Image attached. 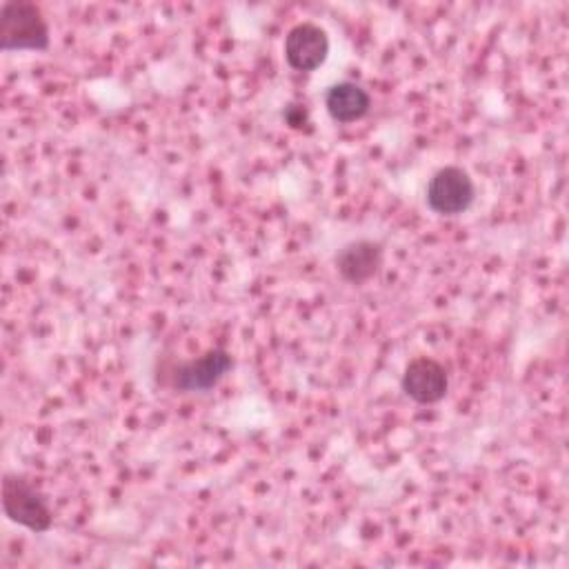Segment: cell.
<instances>
[{"label": "cell", "instance_id": "6", "mask_svg": "<svg viewBox=\"0 0 569 569\" xmlns=\"http://www.w3.org/2000/svg\"><path fill=\"white\" fill-rule=\"evenodd\" d=\"M329 56V36L316 22H298L284 36V60L293 71H316Z\"/></svg>", "mask_w": 569, "mask_h": 569}, {"label": "cell", "instance_id": "4", "mask_svg": "<svg viewBox=\"0 0 569 569\" xmlns=\"http://www.w3.org/2000/svg\"><path fill=\"white\" fill-rule=\"evenodd\" d=\"M231 367L233 356L222 347H213L198 358L176 362L169 371V385L184 393L209 391L229 373Z\"/></svg>", "mask_w": 569, "mask_h": 569}, {"label": "cell", "instance_id": "1", "mask_svg": "<svg viewBox=\"0 0 569 569\" xmlns=\"http://www.w3.org/2000/svg\"><path fill=\"white\" fill-rule=\"evenodd\" d=\"M51 33L42 9L27 0H9L0 7V49L2 51H44Z\"/></svg>", "mask_w": 569, "mask_h": 569}, {"label": "cell", "instance_id": "8", "mask_svg": "<svg viewBox=\"0 0 569 569\" xmlns=\"http://www.w3.org/2000/svg\"><path fill=\"white\" fill-rule=\"evenodd\" d=\"M325 109L331 120L340 124H349L369 113L371 96L362 84L351 80H340L325 91Z\"/></svg>", "mask_w": 569, "mask_h": 569}, {"label": "cell", "instance_id": "5", "mask_svg": "<svg viewBox=\"0 0 569 569\" xmlns=\"http://www.w3.org/2000/svg\"><path fill=\"white\" fill-rule=\"evenodd\" d=\"M400 387L407 398L418 405H436L449 391V376L442 362L429 356H418L407 362Z\"/></svg>", "mask_w": 569, "mask_h": 569}, {"label": "cell", "instance_id": "7", "mask_svg": "<svg viewBox=\"0 0 569 569\" xmlns=\"http://www.w3.org/2000/svg\"><path fill=\"white\" fill-rule=\"evenodd\" d=\"M385 262V247L378 240L360 238L342 244L333 258L338 276L349 284H365L376 278Z\"/></svg>", "mask_w": 569, "mask_h": 569}, {"label": "cell", "instance_id": "3", "mask_svg": "<svg viewBox=\"0 0 569 569\" xmlns=\"http://www.w3.org/2000/svg\"><path fill=\"white\" fill-rule=\"evenodd\" d=\"M476 200V184L471 176L458 164L440 167L427 182L425 202L436 216H460Z\"/></svg>", "mask_w": 569, "mask_h": 569}, {"label": "cell", "instance_id": "2", "mask_svg": "<svg viewBox=\"0 0 569 569\" xmlns=\"http://www.w3.org/2000/svg\"><path fill=\"white\" fill-rule=\"evenodd\" d=\"M2 511L11 522L33 533H44L53 525V513L44 496L22 473L2 476Z\"/></svg>", "mask_w": 569, "mask_h": 569}, {"label": "cell", "instance_id": "9", "mask_svg": "<svg viewBox=\"0 0 569 569\" xmlns=\"http://www.w3.org/2000/svg\"><path fill=\"white\" fill-rule=\"evenodd\" d=\"M282 118H284V122H287L291 129H296V131L309 129V124H311L309 111L305 109V104H296V102H291V104L284 107Z\"/></svg>", "mask_w": 569, "mask_h": 569}]
</instances>
